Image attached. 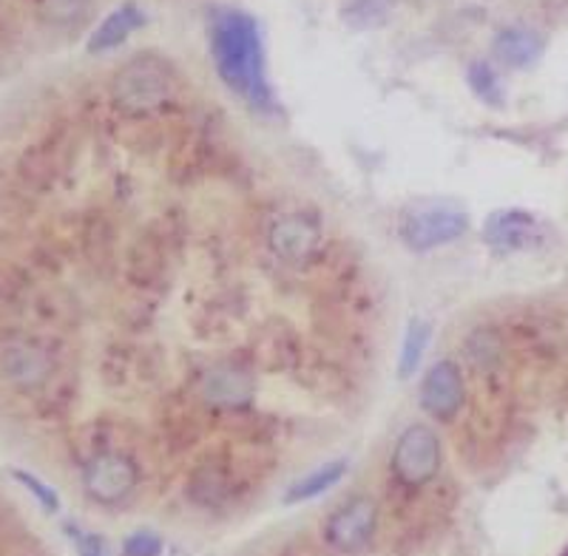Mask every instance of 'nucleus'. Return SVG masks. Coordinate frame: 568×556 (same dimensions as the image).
Wrapping results in <instances>:
<instances>
[{"label": "nucleus", "instance_id": "obj_17", "mask_svg": "<svg viewBox=\"0 0 568 556\" xmlns=\"http://www.w3.org/2000/svg\"><path fill=\"white\" fill-rule=\"evenodd\" d=\"M40 18L54 27H69L89 14V0H40Z\"/></svg>", "mask_w": 568, "mask_h": 556}, {"label": "nucleus", "instance_id": "obj_4", "mask_svg": "<svg viewBox=\"0 0 568 556\" xmlns=\"http://www.w3.org/2000/svg\"><path fill=\"white\" fill-rule=\"evenodd\" d=\"M140 483V469L131 457L103 452L83 466V492L100 505L123 503Z\"/></svg>", "mask_w": 568, "mask_h": 556}, {"label": "nucleus", "instance_id": "obj_14", "mask_svg": "<svg viewBox=\"0 0 568 556\" xmlns=\"http://www.w3.org/2000/svg\"><path fill=\"white\" fill-rule=\"evenodd\" d=\"M205 398L216 406H245L253 398L251 375L240 369H213L205 381Z\"/></svg>", "mask_w": 568, "mask_h": 556}, {"label": "nucleus", "instance_id": "obj_6", "mask_svg": "<svg viewBox=\"0 0 568 556\" xmlns=\"http://www.w3.org/2000/svg\"><path fill=\"white\" fill-rule=\"evenodd\" d=\"M469 230V219L453 207H429V210H415L400 225V239L413 250L426 253L440 245L458 241Z\"/></svg>", "mask_w": 568, "mask_h": 556}, {"label": "nucleus", "instance_id": "obj_2", "mask_svg": "<svg viewBox=\"0 0 568 556\" xmlns=\"http://www.w3.org/2000/svg\"><path fill=\"white\" fill-rule=\"evenodd\" d=\"M111 97L125 114H149L171 97V69L154 54H140L116 72Z\"/></svg>", "mask_w": 568, "mask_h": 556}, {"label": "nucleus", "instance_id": "obj_13", "mask_svg": "<svg viewBox=\"0 0 568 556\" xmlns=\"http://www.w3.org/2000/svg\"><path fill=\"white\" fill-rule=\"evenodd\" d=\"M344 474H347V463L344 460H329V463L318 466L316 472L304 474L296 483H291V488L282 497L284 505H302L307 500L322 497V494H327L329 488H336L342 483Z\"/></svg>", "mask_w": 568, "mask_h": 556}, {"label": "nucleus", "instance_id": "obj_22", "mask_svg": "<svg viewBox=\"0 0 568 556\" xmlns=\"http://www.w3.org/2000/svg\"><path fill=\"white\" fill-rule=\"evenodd\" d=\"M560 556H568V548H566V550H562V554H560Z\"/></svg>", "mask_w": 568, "mask_h": 556}, {"label": "nucleus", "instance_id": "obj_15", "mask_svg": "<svg viewBox=\"0 0 568 556\" xmlns=\"http://www.w3.org/2000/svg\"><path fill=\"white\" fill-rule=\"evenodd\" d=\"M429 338H433L429 323H424V321L409 323L407 336H404V347H400V356H398V375L400 378L415 375V369L420 367V358H424L426 347H429Z\"/></svg>", "mask_w": 568, "mask_h": 556}, {"label": "nucleus", "instance_id": "obj_10", "mask_svg": "<svg viewBox=\"0 0 568 556\" xmlns=\"http://www.w3.org/2000/svg\"><path fill=\"white\" fill-rule=\"evenodd\" d=\"M537 222L526 210H500L486 222V241L497 250H524L535 245Z\"/></svg>", "mask_w": 568, "mask_h": 556}, {"label": "nucleus", "instance_id": "obj_11", "mask_svg": "<svg viewBox=\"0 0 568 556\" xmlns=\"http://www.w3.org/2000/svg\"><path fill=\"white\" fill-rule=\"evenodd\" d=\"M491 52L509 69H526V65L535 63L542 52V38L531 29H504L497 34L495 43H491Z\"/></svg>", "mask_w": 568, "mask_h": 556}, {"label": "nucleus", "instance_id": "obj_9", "mask_svg": "<svg viewBox=\"0 0 568 556\" xmlns=\"http://www.w3.org/2000/svg\"><path fill=\"white\" fill-rule=\"evenodd\" d=\"M318 239L322 236H318L316 222L302 214L282 216L271 227V234H267V245H271L273 256H278L287 265H298V261L311 259L318 247Z\"/></svg>", "mask_w": 568, "mask_h": 556}, {"label": "nucleus", "instance_id": "obj_16", "mask_svg": "<svg viewBox=\"0 0 568 556\" xmlns=\"http://www.w3.org/2000/svg\"><path fill=\"white\" fill-rule=\"evenodd\" d=\"M393 0H347L344 20L355 29H375L389 18Z\"/></svg>", "mask_w": 568, "mask_h": 556}, {"label": "nucleus", "instance_id": "obj_7", "mask_svg": "<svg viewBox=\"0 0 568 556\" xmlns=\"http://www.w3.org/2000/svg\"><path fill=\"white\" fill-rule=\"evenodd\" d=\"M54 361L45 347L29 341V338H12L0 347V375L20 389L43 387L45 378L52 375Z\"/></svg>", "mask_w": 568, "mask_h": 556}, {"label": "nucleus", "instance_id": "obj_19", "mask_svg": "<svg viewBox=\"0 0 568 556\" xmlns=\"http://www.w3.org/2000/svg\"><path fill=\"white\" fill-rule=\"evenodd\" d=\"M469 85L486 103H500V97H504V89H500V83H497V78L486 63L469 65Z\"/></svg>", "mask_w": 568, "mask_h": 556}, {"label": "nucleus", "instance_id": "obj_1", "mask_svg": "<svg viewBox=\"0 0 568 556\" xmlns=\"http://www.w3.org/2000/svg\"><path fill=\"white\" fill-rule=\"evenodd\" d=\"M211 54L216 72L233 94L256 109H271L273 91L267 85L262 40L251 14L240 9H216L211 14Z\"/></svg>", "mask_w": 568, "mask_h": 556}, {"label": "nucleus", "instance_id": "obj_20", "mask_svg": "<svg viewBox=\"0 0 568 556\" xmlns=\"http://www.w3.org/2000/svg\"><path fill=\"white\" fill-rule=\"evenodd\" d=\"M162 550H165V543H162L160 534L151 528H140L123 539L125 556H162Z\"/></svg>", "mask_w": 568, "mask_h": 556}, {"label": "nucleus", "instance_id": "obj_3", "mask_svg": "<svg viewBox=\"0 0 568 556\" xmlns=\"http://www.w3.org/2000/svg\"><path fill=\"white\" fill-rule=\"evenodd\" d=\"M440 472V440L429 426L404 429L393 449V474L404 485L433 483Z\"/></svg>", "mask_w": 568, "mask_h": 556}, {"label": "nucleus", "instance_id": "obj_21", "mask_svg": "<svg viewBox=\"0 0 568 556\" xmlns=\"http://www.w3.org/2000/svg\"><path fill=\"white\" fill-rule=\"evenodd\" d=\"M78 556H109V545L100 534H78Z\"/></svg>", "mask_w": 568, "mask_h": 556}, {"label": "nucleus", "instance_id": "obj_8", "mask_svg": "<svg viewBox=\"0 0 568 556\" xmlns=\"http://www.w3.org/2000/svg\"><path fill=\"white\" fill-rule=\"evenodd\" d=\"M466 403V383L458 363L440 361L426 372L420 383V409L435 421H453Z\"/></svg>", "mask_w": 568, "mask_h": 556}, {"label": "nucleus", "instance_id": "obj_5", "mask_svg": "<svg viewBox=\"0 0 568 556\" xmlns=\"http://www.w3.org/2000/svg\"><path fill=\"white\" fill-rule=\"evenodd\" d=\"M378 528V505L369 497H355L329 514L324 523V539L342 554H355L369 545Z\"/></svg>", "mask_w": 568, "mask_h": 556}, {"label": "nucleus", "instance_id": "obj_12", "mask_svg": "<svg viewBox=\"0 0 568 556\" xmlns=\"http://www.w3.org/2000/svg\"><path fill=\"white\" fill-rule=\"evenodd\" d=\"M142 12L136 7H120L116 12H111L109 18L100 23V29H94V34L89 38V52L100 54L109 52V49H116V45H123L136 29L142 27Z\"/></svg>", "mask_w": 568, "mask_h": 556}, {"label": "nucleus", "instance_id": "obj_18", "mask_svg": "<svg viewBox=\"0 0 568 556\" xmlns=\"http://www.w3.org/2000/svg\"><path fill=\"white\" fill-rule=\"evenodd\" d=\"M12 477L18 480V483L23 485V488H27L29 494H32L34 503L43 505V512H49V514H58L60 512V494L54 492L52 485L43 483V480H40L38 474L23 472V469H14Z\"/></svg>", "mask_w": 568, "mask_h": 556}]
</instances>
